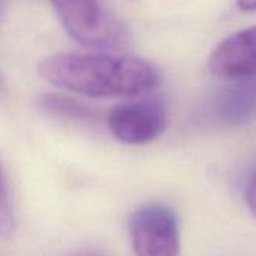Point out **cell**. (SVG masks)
<instances>
[{
	"label": "cell",
	"instance_id": "12",
	"mask_svg": "<svg viewBox=\"0 0 256 256\" xmlns=\"http://www.w3.org/2000/svg\"><path fill=\"white\" fill-rule=\"evenodd\" d=\"M2 12H3V0H0V18H2Z\"/></svg>",
	"mask_w": 256,
	"mask_h": 256
},
{
	"label": "cell",
	"instance_id": "6",
	"mask_svg": "<svg viewBox=\"0 0 256 256\" xmlns=\"http://www.w3.org/2000/svg\"><path fill=\"white\" fill-rule=\"evenodd\" d=\"M216 102L219 118L228 124H244L256 117V75L232 78Z\"/></svg>",
	"mask_w": 256,
	"mask_h": 256
},
{
	"label": "cell",
	"instance_id": "2",
	"mask_svg": "<svg viewBox=\"0 0 256 256\" xmlns=\"http://www.w3.org/2000/svg\"><path fill=\"white\" fill-rule=\"evenodd\" d=\"M66 33L87 48H111L126 38L99 0H50Z\"/></svg>",
	"mask_w": 256,
	"mask_h": 256
},
{
	"label": "cell",
	"instance_id": "3",
	"mask_svg": "<svg viewBox=\"0 0 256 256\" xmlns=\"http://www.w3.org/2000/svg\"><path fill=\"white\" fill-rule=\"evenodd\" d=\"M135 256H178L180 226L177 214L164 204H146L129 220Z\"/></svg>",
	"mask_w": 256,
	"mask_h": 256
},
{
	"label": "cell",
	"instance_id": "8",
	"mask_svg": "<svg viewBox=\"0 0 256 256\" xmlns=\"http://www.w3.org/2000/svg\"><path fill=\"white\" fill-rule=\"evenodd\" d=\"M14 230V206L9 188L0 171V236H9Z\"/></svg>",
	"mask_w": 256,
	"mask_h": 256
},
{
	"label": "cell",
	"instance_id": "9",
	"mask_svg": "<svg viewBox=\"0 0 256 256\" xmlns=\"http://www.w3.org/2000/svg\"><path fill=\"white\" fill-rule=\"evenodd\" d=\"M246 202L249 210L252 212V214L256 218V168L252 171L249 180H248V186H246Z\"/></svg>",
	"mask_w": 256,
	"mask_h": 256
},
{
	"label": "cell",
	"instance_id": "10",
	"mask_svg": "<svg viewBox=\"0 0 256 256\" xmlns=\"http://www.w3.org/2000/svg\"><path fill=\"white\" fill-rule=\"evenodd\" d=\"M237 6L242 10L254 12V10H256V0H237Z\"/></svg>",
	"mask_w": 256,
	"mask_h": 256
},
{
	"label": "cell",
	"instance_id": "7",
	"mask_svg": "<svg viewBox=\"0 0 256 256\" xmlns=\"http://www.w3.org/2000/svg\"><path fill=\"white\" fill-rule=\"evenodd\" d=\"M42 106L58 117L64 118H74V120H92L96 117L94 110L92 106L84 105L82 102L68 98L63 94H46L42 99Z\"/></svg>",
	"mask_w": 256,
	"mask_h": 256
},
{
	"label": "cell",
	"instance_id": "4",
	"mask_svg": "<svg viewBox=\"0 0 256 256\" xmlns=\"http://www.w3.org/2000/svg\"><path fill=\"white\" fill-rule=\"evenodd\" d=\"M111 134L124 144L140 146L159 138L166 128V111L158 100H136L114 106L108 116Z\"/></svg>",
	"mask_w": 256,
	"mask_h": 256
},
{
	"label": "cell",
	"instance_id": "5",
	"mask_svg": "<svg viewBox=\"0 0 256 256\" xmlns=\"http://www.w3.org/2000/svg\"><path fill=\"white\" fill-rule=\"evenodd\" d=\"M208 69L231 80L256 75V26L222 40L210 54Z\"/></svg>",
	"mask_w": 256,
	"mask_h": 256
},
{
	"label": "cell",
	"instance_id": "11",
	"mask_svg": "<svg viewBox=\"0 0 256 256\" xmlns=\"http://www.w3.org/2000/svg\"><path fill=\"white\" fill-rule=\"evenodd\" d=\"M74 256H106L105 254H100V252H81V254H76Z\"/></svg>",
	"mask_w": 256,
	"mask_h": 256
},
{
	"label": "cell",
	"instance_id": "1",
	"mask_svg": "<svg viewBox=\"0 0 256 256\" xmlns=\"http://www.w3.org/2000/svg\"><path fill=\"white\" fill-rule=\"evenodd\" d=\"M38 75L46 82L88 98H135L159 82L158 69L138 57L104 52H63L45 57Z\"/></svg>",
	"mask_w": 256,
	"mask_h": 256
}]
</instances>
